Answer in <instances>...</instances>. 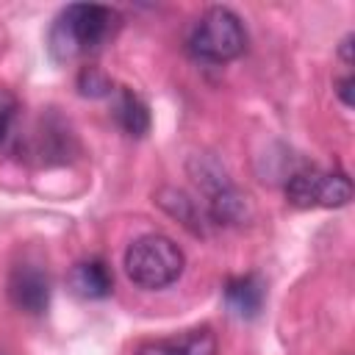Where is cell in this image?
<instances>
[{"mask_svg": "<svg viewBox=\"0 0 355 355\" xmlns=\"http://www.w3.org/2000/svg\"><path fill=\"white\" fill-rule=\"evenodd\" d=\"M119 14L97 3L67 6L50 28V53L58 61H72L100 50L116 31Z\"/></svg>", "mask_w": 355, "mask_h": 355, "instance_id": "1", "label": "cell"}, {"mask_svg": "<svg viewBox=\"0 0 355 355\" xmlns=\"http://www.w3.org/2000/svg\"><path fill=\"white\" fill-rule=\"evenodd\" d=\"M183 250L161 233H147L125 250V272L141 288H166L183 275Z\"/></svg>", "mask_w": 355, "mask_h": 355, "instance_id": "2", "label": "cell"}, {"mask_svg": "<svg viewBox=\"0 0 355 355\" xmlns=\"http://www.w3.org/2000/svg\"><path fill=\"white\" fill-rule=\"evenodd\" d=\"M244 47H247V31L241 19L225 6H214L202 11L191 25L189 50L202 61H214V64L233 61L244 53Z\"/></svg>", "mask_w": 355, "mask_h": 355, "instance_id": "3", "label": "cell"}, {"mask_svg": "<svg viewBox=\"0 0 355 355\" xmlns=\"http://www.w3.org/2000/svg\"><path fill=\"white\" fill-rule=\"evenodd\" d=\"M352 197V183L338 172H297L286 183V200L297 208H338Z\"/></svg>", "mask_w": 355, "mask_h": 355, "instance_id": "4", "label": "cell"}, {"mask_svg": "<svg viewBox=\"0 0 355 355\" xmlns=\"http://www.w3.org/2000/svg\"><path fill=\"white\" fill-rule=\"evenodd\" d=\"M8 300L25 313H44L50 305V277L39 263L22 261L8 275Z\"/></svg>", "mask_w": 355, "mask_h": 355, "instance_id": "5", "label": "cell"}, {"mask_svg": "<svg viewBox=\"0 0 355 355\" xmlns=\"http://www.w3.org/2000/svg\"><path fill=\"white\" fill-rule=\"evenodd\" d=\"M136 355H216V336L211 327H194L169 338L141 341Z\"/></svg>", "mask_w": 355, "mask_h": 355, "instance_id": "6", "label": "cell"}, {"mask_svg": "<svg viewBox=\"0 0 355 355\" xmlns=\"http://www.w3.org/2000/svg\"><path fill=\"white\" fill-rule=\"evenodd\" d=\"M67 283H69L72 294H78L83 300H105L114 288V275L100 258H89V261H78L69 269Z\"/></svg>", "mask_w": 355, "mask_h": 355, "instance_id": "7", "label": "cell"}, {"mask_svg": "<svg viewBox=\"0 0 355 355\" xmlns=\"http://www.w3.org/2000/svg\"><path fill=\"white\" fill-rule=\"evenodd\" d=\"M263 297H266V288L258 275H241L225 283V302L241 319L258 316V311L263 308Z\"/></svg>", "mask_w": 355, "mask_h": 355, "instance_id": "8", "label": "cell"}, {"mask_svg": "<svg viewBox=\"0 0 355 355\" xmlns=\"http://www.w3.org/2000/svg\"><path fill=\"white\" fill-rule=\"evenodd\" d=\"M114 116H116V125L128 133V136H144L150 130V108L147 103L133 94L130 89H122L116 103H114Z\"/></svg>", "mask_w": 355, "mask_h": 355, "instance_id": "9", "label": "cell"}, {"mask_svg": "<svg viewBox=\"0 0 355 355\" xmlns=\"http://www.w3.org/2000/svg\"><path fill=\"white\" fill-rule=\"evenodd\" d=\"M208 214L219 225H239L250 216V200H247V194L236 191L233 186H225V189L211 194Z\"/></svg>", "mask_w": 355, "mask_h": 355, "instance_id": "10", "label": "cell"}, {"mask_svg": "<svg viewBox=\"0 0 355 355\" xmlns=\"http://www.w3.org/2000/svg\"><path fill=\"white\" fill-rule=\"evenodd\" d=\"M158 202L172 214V216H178L189 230H194V233H200V222H197V205H194V200L189 197V194H183V191H175V189H166V191H161L158 194Z\"/></svg>", "mask_w": 355, "mask_h": 355, "instance_id": "11", "label": "cell"}, {"mask_svg": "<svg viewBox=\"0 0 355 355\" xmlns=\"http://www.w3.org/2000/svg\"><path fill=\"white\" fill-rule=\"evenodd\" d=\"M78 89L83 97H105L111 94V80L97 67H83L78 75Z\"/></svg>", "mask_w": 355, "mask_h": 355, "instance_id": "12", "label": "cell"}, {"mask_svg": "<svg viewBox=\"0 0 355 355\" xmlns=\"http://www.w3.org/2000/svg\"><path fill=\"white\" fill-rule=\"evenodd\" d=\"M14 119H17V97L11 92L0 89V141L8 136Z\"/></svg>", "mask_w": 355, "mask_h": 355, "instance_id": "13", "label": "cell"}, {"mask_svg": "<svg viewBox=\"0 0 355 355\" xmlns=\"http://www.w3.org/2000/svg\"><path fill=\"white\" fill-rule=\"evenodd\" d=\"M352 83H355L352 75H347L344 80H338V89L336 92H338V97H341L344 105H352Z\"/></svg>", "mask_w": 355, "mask_h": 355, "instance_id": "14", "label": "cell"}, {"mask_svg": "<svg viewBox=\"0 0 355 355\" xmlns=\"http://www.w3.org/2000/svg\"><path fill=\"white\" fill-rule=\"evenodd\" d=\"M349 50H352V36H347V39L341 42V55H344V61H347V64L352 61V53H349Z\"/></svg>", "mask_w": 355, "mask_h": 355, "instance_id": "15", "label": "cell"}]
</instances>
